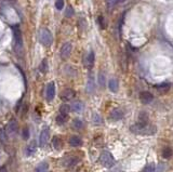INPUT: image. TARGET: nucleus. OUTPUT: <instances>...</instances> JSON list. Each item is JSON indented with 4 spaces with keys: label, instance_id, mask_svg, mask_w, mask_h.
<instances>
[{
    "label": "nucleus",
    "instance_id": "7ed1b4c3",
    "mask_svg": "<svg viewBox=\"0 0 173 172\" xmlns=\"http://www.w3.org/2000/svg\"><path fill=\"white\" fill-rule=\"evenodd\" d=\"M38 38H39V41H40L43 46L49 47L52 45V41H53L52 34H51V31L47 28H41L40 31H39Z\"/></svg>",
    "mask_w": 173,
    "mask_h": 172
},
{
    "label": "nucleus",
    "instance_id": "ddd939ff",
    "mask_svg": "<svg viewBox=\"0 0 173 172\" xmlns=\"http://www.w3.org/2000/svg\"><path fill=\"white\" fill-rule=\"evenodd\" d=\"M122 117H123V112L120 108H115L114 110H111V113L109 114V119L113 120V121L120 120Z\"/></svg>",
    "mask_w": 173,
    "mask_h": 172
},
{
    "label": "nucleus",
    "instance_id": "f8f14e48",
    "mask_svg": "<svg viewBox=\"0 0 173 172\" xmlns=\"http://www.w3.org/2000/svg\"><path fill=\"white\" fill-rule=\"evenodd\" d=\"M75 95H76V92H75L73 89H65L61 93V99L64 101H69L72 99H74Z\"/></svg>",
    "mask_w": 173,
    "mask_h": 172
},
{
    "label": "nucleus",
    "instance_id": "f257e3e1",
    "mask_svg": "<svg viewBox=\"0 0 173 172\" xmlns=\"http://www.w3.org/2000/svg\"><path fill=\"white\" fill-rule=\"evenodd\" d=\"M131 132L136 134H143V136H153L157 131V128L153 125H142V124H135L130 128Z\"/></svg>",
    "mask_w": 173,
    "mask_h": 172
},
{
    "label": "nucleus",
    "instance_id": "4be33fe9",
    "mask_svg": "<svg viewBox=\"0 0 173 172\" xmlns=\"http://www.w3.org/2000/svg\"><path fill=\"white\" fill-rule=\"evenodd\" d=\"M161 154H162V157H164V158L169 159L173 156V151H172V148H170V147H165V148L162 149Z\"/></svg>",
    "mask_w": 173,
    "mask_h": 172
},
{
    "label": "nucleus",
    "instance_id": "9d476101",
    "mask_svg": "<svg viewBox=\"0 0 173 172\" xmlns=\"http://www.w3.org/2000/svg\"><path fill=\"white\" fill-rule=\"evenodd\" d=\"M18 131V122L15 119H11L9 121L8 126H7V134L8 136H13L15 132Z\"/></svg>",
    "mask_w": 173,
    "mask_h": 172
},
{
    "label": "nucleus",
    "instance_id": "c85d7f7f",
    "mask_svg": "<svg viewBox=\"0 0 173 172\" xmlns=\"http://www.w3.org/2000/svg\"><path fill=\"white\" fill-rule=\"evenodd\" d=\"M39 69H40V72H42V73H47V70H48V62H47V60H43L42 62H41L40 66H39Z\"/></svg>",
    "mask_w": 173,
    "mask_h": 172
},
{
    "label": "nucleus",
    "instance_id": "473e14b6",
    "mask_svg": "<svg viewBox=\"0 0 173 172\" xmlns=\"http://www.w3.org/2000/svg\"><path fill=\"white\" fill-rule=\"evenodd\" d=\"M7 132H4V130H0V140H1L2 143H6L7 141Z\"/></svg>",
    "mask_w": 173,
    "mask_h": 172
},
{
    "label": "nucleus",
    "instance_id": "1a4fd4ad",
    "mask_svg": "<svg viewBox=\"0 0 173 172\" xmlns=\"http://www.w3.org/2000/svg\"><path fill=\"white\" fill-rule=\"evenodd\" d=\"M55 97V85L54 82H50L47 86V90H46V97L48 101H52Z\"/></svg>",
    "mask_w": 173,
    "mask_h": 172
},
{
    "label": "nucleus",
    "instance_id": "7c9ffc66",
    "mask_svg": "<svg viewBox=\"0 0 173 172\" xmlns=\"http://www.w3.org/2000/svg\"><path fill=\"white\" fill-rule=\"evenodd\" d=\"M74 14H75L74 9H73L72 7H68V8L66 9V11H65V15H66L67 18H72Z\"/></svg>",
    "mask_w": 173,
    "mask_h": 172
},
{
    "label": "nucleus",
    "instance_id": "5701e85b",
    "mask_svg": "<svg viewBox=\"0 0 173 172\" xmlns=\"http://www.w3.org/2000/svg\"><path fill=\"white\" fill-rule=\"evenodd\" d=\"M147 122H148V116L146 115V113H144V112L140 113V115H138V124L147 125Z\"/></svg>",
    "mask_w": 173,
    "mask_h": 172
},
{
    "label": "nucleus",
    "instance_id": "412c9836",
    "mask_svg": "<svg viewBox=\"0 0 173 172\" xmlns=\"http://www.w3.org/2000/svg\"><path fill=\"white\" fill-rule=\"evenodd\" d=\"M57 124L60 125V126H62V125H65L67 122L68 120V116L67 115H64V114H60L57 116Z\"/></svg>",
    "mask_w": 173,
    "mask_h": 172
},
{
    "label": "nucleus",
    "instance_id": "c9c22d12",
    "mask_svg": "<svg viewBox=\"0 0 173 172\" xmlns=\"http://www.w3.org/2000/svg\"><path fill=\"white\" fill-rule=\"evenodd\" d=\"M111 172H121V169L120 168H115L114 170H111Z\"/></svg>",
    "mask_w": 173,
    "mask_h": 172
},
{
    "label": "nucleus",
    "instance_id": "2f4dec72",
    "mask_svg": "<svg viewBox=\"0 0 173 172\" xmlns=\"http://www.w3.org/2000/svg\"><path fill=\"white\" fill-rule=\"evenodd\" d=\"M55 8L57 10H62L64 8V0H57L55 1Z\"/></svg>",
    "mask_w": 173,
    "mask_h": 172
},
{
    "label": "nucleus",
    "instance_id": "f3484780",
    "mask_svg": "<svg viewBox=\"0 0 173 172\" xmlns=\"http://www.w3.org/2000/svg\"><path fill=\"white\" fill-rule=\"evenodd\" d=\"M169 90H170V83H168V82H165V83H161V85L157 86V91L160 93V94H165Z\"/></svg>",
    "mask_w": 173,
    "mask_h": 172
},
{
    "label": "nucleus",
    "instance_id": "423d86ee",
    "mask_svg": "<svg viewBox=\"0 0 173 172\" xmlns=\"http://www.w3.org/2000/svg\"><path fill=\"white\" fill-rule=\"evenodd\" d=\"M50 139V131H49V128H45L42 129L40 133V136H39V146L40 147H43L46 146Z\"/></svg>",
    "mask_w": 173,
    "mask_h": 172
},
{
    "label": "nucleus",
    "instance_id": "b1692460",
    "mask_svg": "<svg viewBox=\"0 0 173 172\" xmlns=\"http://www.w3.org/2000/svg\"><path fill=\"white\" fill-rule=\"evenodd\" d=\"M48 168H49V164L47 163H41L37 166L35 172H47Z\"/></svg>",
    "mask_w": 173,
    "mask_h": 172
},
{
    "label": "nucleus",
    "instance_id": "f704fd0d",
    "mask_svg": "<svg viewBox=\"0 0 173 172\" xmlns=\"http://www.w3.org/2000/svg\"><path fill=\"white\" fill-rule=\"evenodd\" d=\"M0 172H8V170H7V168L6 167H0Z\"/></svg>",
    "mask_w": 173,
    "mask_h": 172
},
{
    "label": "nucleus",
    "instance_id": "0eeeda50",
    "mask_svg": "<svg viewBox=\"0 0 173 172\" xmlns=\"http://www.w3.org/2000/svg\"><path fill=\"white\" fill-rule=\"evenodd\" d=\"M153 100H154V95L150 92H148V91H143V92L140 93V101L142 104L147 105L149 103H152Z\"/></svg>",
    "mask_w": 173,
    "mask_h": 172
},
{
    "label": "nucleus",
    "instance_id": "9b49d317",
    "mask_svg": "<svg viewBox=\"0 0 173 172\" xmlns=\"http://www.w3.org/2000/svg\"><path fill=\"white\" fill-rule=\"evenodd\" d=\"M72 49H73V46L70 42L64 43V45L62 46V48H61V56H62L63 58H67L68 56H69L70 52H72Z\"/></svg>",
    "mask_w": 173,
    "mask_h": 172
},
{
    "label": "nucleus",
    "instance_id": "a211bd4d",
    "mask_svg": "<svg viewBox=\"0 0 173 172\" xmlns=\"http://www.w3.org/2000/svg\"><path fill=\"white\" fill-rule=\"evenodd\" d=\"M108 87L111 89V92H117L118 91V88H119V83H118V80L117 79H111L109 80V83H108Z\"/></svg>",
    "mask_w": 173,
    "mask_h": 172
},
{
    "label": "nucleus",
    "instance_id": "4468645a",
    "mask_svg": "<svg viewBox=\"0 0 173 172\" xmlns=\"http://www.w3.org/2000/svg\"><path fill=\"white\" fill-rule=\"evenodd\" d=\"M95 90V82H94V78L93 76H90L88 78V82H87V92L88 93H93Z\"/></svg>",
    "mask_w": 173,
    "mask_h": 172
},
{
    "label": "nucleus",
    "instance_id": "6e6552de",
    "mask_svg": "<svg viewBox=\"0 0 173 172\" xmlns=\"http://www.w3.org/2000/svg\"><path fill=\"white\" fill-rule=\"evenodd\" d=\"M94 61H95V55H94V52L93 51H90V52L87 53V55L84 56V66L87 68H92L94 65Z\"/></svg>",
    "mask_w": 173,
    "mask_h": 172
},
{
    "label": "nucleus",
    "instance_id": "dca6fc26",
    "mask_svg": "<svg viewBox=\"0 0 173 172\" xmlns=\"http://www.w3.org/2000/svg\"><path fill=\"white\" fill-rule=\"evenodd\" d=\"M69 144H70V146H73V147L81 146V145H82V140L80 139L79 136H72L69 139Z\"/></svg>",
    "mask_w": 173,
    "mask_h": 172
},
{
    "label": "nucleus",
    "instance_id": "393cba45",
    "mask_svg": "<svg viewBox=\"0 0 173 172\" xmlns=\"http://www.w3.org/2000/svg\"><path fill=\"white\" fill-rule=\"evenodd\" d=\"M35 151H36V144L35 142H31V143L26 147V154H27L28 156H30V155L35 153Z\"/></svg>",
    "mask_w": 173,
    "mask_h": 172
},
{
    "label": "nucleus",
    "instance_id": "cd10ccee",
    "mask_svg": "<svg viewBox=\"0 0 173 172\" xmlns=\"http://www.w3.org/2000/svg\"><path fill=\"white\" fill-rule=\"evenodd\" d=\"M141 172H155V164H148L143 168Z\"/></svg>",
    "mask_w": 173,
    "mask_h": 172
},
{
    "label": "nucleus",
    "instance_id": "f03ea898",
    "mask_svg": "<svg viewBox=\"0 0 173 172\" xmlns=\"http://www.w3.org/2000/svg\"><path fill=\"white\" fill-rule=\"evenodd\" d=\"M13 31V48L18 54H22L23 52V38H22V33L19 26H12Z\"/></svg>",
    "mask_w": 173,
    "mask_h": 172
},
{
    "label": "nucleus",
    "instance_id": "e433bc0d",
    "mask_svg": "<svg viewBox=\"0 0 173 172\" xmlns=\"http://www.w3.org/2000/svg\"><path fill=\"white\" fill-rule=\"evenodd\" d=\"M0 155H1V154H0Z\"/></svg>",
    "mask_w": 173,
    "mask_h": 172
},
{
    "label": "nucleus",
    "instance_id": "2eb2a0df",
    "mask_svg": "<svg viewBox=\"0 0 173 172\" xmlns=\"http://www.w3.org/2000/svg\"><path fill=\"white\" fill-rule=\"evenodd\" d=\"M70 108L75 113H80L84 110V104H82V102H80V101H76V102L72 103Z\"/></svg>",
    "mask_w": 173,
    "mask_h": 172
},
{
    "label": "nucleus",
    "instance_id": "aec40b11",
    "mask_svg": "<svg viewBox=\"0 0 173 172\" xmlns=\"http://www.w3.org/2000/svg\"><path fill=\"white\" fill-rule=\"evenodd\" d=\"M72 126H73V128H74L75 130H80V129H82V128L84 127V121H82L81 119H79V118H76V119L73 120Z\"/></svg>",
    "mask_w": 173,
    "mask_h": 172
},
{
    "label": "nucleus",
    "instance_id": "a878e982",
    "mask_svg": "<svg viewBox=\"0 0 173 172\" xmlns=\"http://www.w3.org/2000/svg\"><path fill=\"white\" fill-rule=\"evenodd\" d=\"M72 110V108H70V106L68 104H63L61 105L60 107V114H64V115H67L68 113Z\"/></svg>",
    "mask_w": 173,
    "mask_h": 172
},
{
    "label": "nucleus",
    "instance_id": "72a5a7b5",
    "mask_svg": "<svg viewBox=\"0 0 173 172\" xmlns=\"http://www.w3.org/2000/svg\"><path fill=\"white\" fill-rule=\"evenodd\" d=\"M29 137V130L27 128H25V129L23 130V139L24 140H27Z\"/></svg>",
    "mask_w": 173,
    "mask_h": 172
},
{
    "label": "nucleus",
    "instance_id": "6ab92c4d",
    "mask_svg": "<svg viewBox=\"0 0 173 172\" xmlns=\"http://www.w3.org/2000/svg\"><path fill=\"white\" fill-rule=\"evenodd\" d=\"M52 145H53V147L57 149V151H60V149L62 148V146H63V142L58 136H54L53 137V140H52Z\"/></svg>",
    "mask_w": 173,
    "mask_h": 172
},
{
    "label": "nucleus",
    "instance_id": "c756f323",
    "mask_svg": "<svg viewBox=\"0 0 173 172\" xmlns=\"http://www.w3.org/2000/svg\"><path fill=\"white\" fill-rule=\"evenodd\" d=\"M93 122L94 125H102V122H103V119H102V117L100 116L99 114H93Z\"/></svg>",
    "mask_w": 173,
    "mask_h": 172
},
{
    "label": "nucleus",
    "instance_id": "bb28decb",
    "mask_svg": "<svg viewBox=\"0 0 173 172\" xmlns=\"http://www.w3.org/2000/svg\"><path fill=\"white\" fill-rule=\"evenodd\" d=\"M97 80H99V83H100V86H101L102 88L105 87L106 77H105V75H104L103 72H101V73L99 74V77H97Z\"/></svg>",
    "mask_w": 173,
    "mask_h": 172
},
{
    "label": "nucleus",
    "instance_id": "20e7f679",
    "mask_svg": "<svg viewBox=\"0 0 173 172\" xmlns=\"http://www.w3.org/2000/svg\"><path fill=\"white\" fill-rule=\"evenodd\" d=\"M100 163L102 164V166L106 167V168H111L115 164V159H114L113 155L109 153V152L104 151L100 155Z\"/></svg>",
    "mask_w": 173,
    "mask_h": 172
},
{
    "label": "nucleus",
    "instance_id": "39448f33",
    "mask_svg": "<svg viewBox=\"0 0 173 172\" xmlns=\"http://www.w3.org/2000/svg\"><path fill=\"white\" fill-rule=\"evenodd\" d=\"M79 161L80 159L77 156H66L62 160V164L65 168H74V167L77 166Z\"/></svg>",
    "mask_w": 173,
    "mask_h": 172
}]
</instances>
